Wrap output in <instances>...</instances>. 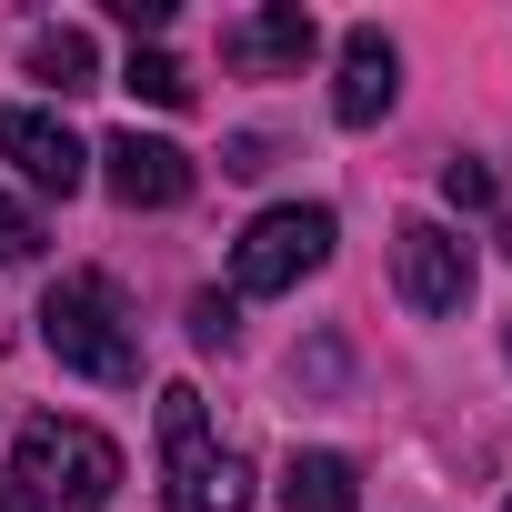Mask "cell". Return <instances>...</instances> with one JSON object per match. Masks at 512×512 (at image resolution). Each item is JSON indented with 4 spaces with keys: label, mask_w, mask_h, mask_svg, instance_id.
Here are the masks:
<instances>
[{
    "label": "cell",
    "mask_w": 512,
    "mask_h": 512,
    "mask_svg": "<svg viewBox=\"0 0 512 512\" xmlns=\"http://www.w3.org/2000/svg\"><path fill=\"white\" fill-rule=\"evenodd\" d=\"M41 342H51V362L81 372V382H111V392L141 382V322H131V302H121L111 272H61V282L41 292Z\"/></svg>",
    "instance_id": "1"
},
{
    "label": "cell",
    "mask_w": 512,
    "mask_h": 512,
    "mask_svg": "<svg viewBox=\"0 0 512 512\" xmlns=\"http://www.w3.org/2000/svg\"><path fill=\"white\" fill-rule=\"evenodd\" d=\"M11 492H21V512H111V492H121V442L91 432V422L41 412V422H21V442H11Z\"/></svg>",
    "instance_id": "2"
},
{
    "label": "cell",
    "mask_w": 512,
    "mask_h": 512,
    "mask_svg": "<svg viewBox=\"0 0 512 512\" xmlns=\"http://www.w3.org/2000/svg\"><path fill=\"white\" fill-rule=\"evenodd\" d=\"M251 502V462L231 442H211V412L191 382L161 392V512H241Z\"/></svg>",
    "instance_id": "3"
},
{
    "label": "cell",
    "mask_w": 512,
    "mask_h": 512,
    "mask_svg": "<svg viewBox=\"0 0 512 512\" xmlns=\"http://www.w3.org/2000/svg\"><path fill=\"white\" fill-rule=\"evenodd\" d=\"M332 211L322 201H282V211H262V221H251L241 241H231V292H251V302H262V292H302L322 262H332Z\"/></svg>",
    "instance_id": "4"
},
{
    "label": "cell",
    "mask_w": 512,
    "mask_h": 512,
    "mask_svg": "<svg viewBox=\"0 0 512 512\" xmlns=\"http://www.w3.org/2000/svg\"><path fill=\"white\" fill-rule=\"evenodd\" d=\"M392 282H402V302H412L422 322L462 312V302H472V241L442 231V221H402V231H392Z\"/></svg>",
    "instance_id": "5"
},
{
    "label": "cell",
    "mask_w": 512,
    "mask_h": 512,
    "mask_svg": "<svg viewBox=\"0 0 512 512\" xmlns=\"http://www.w3.org/2000/svg\"><path fill=\"white\" fill-rule=\"evenodd\" d=\"M101 181H111V201L121 211H171V201H191V151L181 141H161V131H111L101 141Z\"/></svg>",
    "instance_id": "6"
},
{
    "label": "cell",
    "mask_w": 512,
    "mask_h": 512,
    "mask_svg": "<svg viewBox=\"0 0 512 512\" xmlns=\"http://www.w3.org/2000/svg\"><path fill=\"white\" fill-rule=\"evenodd\" d=\"M0 161H11L41 201H71V191L91 181V151L71 141V121H51V111H31V101L0 111Z\"/></svg>",
    "instance_id": "7"
},
{
    "label": "cell",
    "mask_w": 512,
    "mask_h": 512,
    "mask_svg": "<svg viewBox=\"0 0 512 512\" xmlns=\"http://www.w3.org/2000/svg\"><path fill=\"white\" fill-rule=\"evenodd\" d=\"M402 101V51L362 21V31H342V81H332V121L342 131H372L382 111Z\"/></svg>",
    "instance_id": "8"
},
{
    "label": "cell",
    "mask_w": 512,
    "mask_h": 512,
    "mask_svg": "<svg viewBox=\"0 0 512 512\" xmlns=\"http://www.w3.org/2000/svg\"><path fill=\"white\" fill-rule=\"evenodd\" d=\"M312 51H322V21L302 11V0H272V11H251V21L221 31V61L231 71H302Z\"/></svg>",
    "instance_id": "9"
},
{
    "label": "cell",
    "mask_w": 512,
    "mask_h": 512,
    "mask_svg": "<svg viewBox=\"0 0 512 512\" xmlns=\"http://www.w3.org/2000/svg\"><path fill=\"white\" fill-rule=\"evenodd\" d=\"M282 512H362V472L342 452H292L282 462Z\"/></svg>",
    "instance_id": "10"
},
{
    "label": "cell",
    "mask_w": 512,
    "mask_h": 512,
    "mask_svg": "<svg viewBox=\"0 0 512 512\" xmlns=\"http://www.w3.org/2000/svg\"><path fill=\"white\" fill-rule=\"evenodd\" d=\"M31 81L41 91H91L101 81V51H91V31H71V21H51V31H31Z\"/></svg>",
    "instance_id": "11"
},
{
    "label": "cell",
    "mask_w": 512,
    "mask_h": 512,
    "mask_svg": "<svg viewBox=\"0 0 512 512\" xmlns=\"http://www.w3.org/2000/svg\"><path fill=\"white\" fill-rule=\"evenodd\" d=\"M121 91H141L151 111H191V71H181L171 51H131V71H121Z\"/></svg>",
    "instance_id": "12"
},
{
    "label": "cell",
    "mask_w": 512,
    "mask_h": 512,
    "mask_svg": "<svg viewBox=\"0 0 512 512\" xmlns=\"http://www.w3.org/2000/svg\"><path fill=\"white\" fill-rule=\"evenodd\" d=\"M442 201H452V211H492V201H502V181H492V161H472V151H452V161H442Z\"/></svg>",
    "instance_id": "13"
},
{
    "label": "cell",
    "mask_w": 512,
    "mask_h": 512,
    "mask_svg": "<svg viewBox=\"0 0 512 512\" xmlns=\"http://www.w3.org/2000/svg\"><path fill=\"white\" fill-rule=\"evenodd\" d=\"M191 342H201V352H231V342H241V302H231V292H201V302H191Z\"/></svg>",
    "instance_id": "14"
},
{
    "label": "cell",
    "mask_w": 512,
    "mask_h": 512,
    "mask_svg": "<svg viewBox=\"0 0 512 512\" xmlns=\"http://www.w3.org/2000/svg\"><path fill=\"white\" fill-rule=\"evenodd\" d=\"M31 251H41V211L0 191V262H31Z\"/></svg>",
    "instance_id": "15"
},
{
    "label": "cell",
    "mask_w": 512,
    "mask_h": 512,
    "mask_svg": "<svg viewBox=\"0 0 512 512\" xmlns=\"http://www.w3.org/2000/svg\"><path fill=\"white\" fill-rule=\"evenodd\" d=\"M111 21L141 31V41H161V31H171V0H111Z\"/></svg>",
    "instance_id": "16"
},
{
    "label": "cell",
    "mask_w": 512,
    "mask_h": 512,
    "mask_svg": "<svg viewBox=\"0 0 512 512\" xmlns=\"http://www.w3.org/2000/svg\"><path fill=\"white\" fill-rule=\"evenodd\" d=\"M221 171H241V181H251V171H272V141H262V131H241V141H231V161H221Z\"/></svg>",
    "instance_id": "17"
},
{
    "label": "cell",
    "mask_w": 512,
    "mask_h": 512,
    "mask_svg": "<svg viewBox=\"0 0 512 512\" xmlns=\"http://www.w3.org/2000/svg\"><path fill=\"white\" fill-rule=\"evenodd\" d=\"M0 512H21V492H11V482H0Z\"/></svg>",
    "instance_id": "18"
},
{
    "label": "cell",
    "mask_w": 512,
    "mask_h": 512,
    "mask_svg": "<svg viewBox=\"0 0 512 512\" xmlns=\"http://www.w3.org/2000/svg\"><path fill=\"white\" fill-rule=\"evenodd\" d=\"M502 512H512V502H502Z\"/></svg>",
    "instance_id": "19"
}]
</instances>
